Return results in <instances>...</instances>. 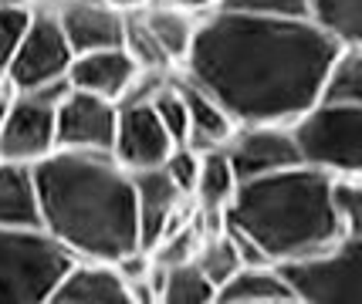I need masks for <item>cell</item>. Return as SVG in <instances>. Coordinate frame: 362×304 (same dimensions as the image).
<instances>
[{"label":"cell","mask_w":362,"mask_h":304,"mask_svg":"<svg viewBox=\"0 0 362 304\" xmlns=\"http://www.w3.org/2000/svg\"><path fill=\"white\" fill-rule=\"evenodd\" d=\"M339 48L308 17L217 7L197 20L183 68L221 102L234 126H288L318 98Z\"/></svg>","instance_id":"obj_1"},{"label":"cell","mask_w":362,"mask_h":304,"mask_svg":"<svg viewBox=\"0 0 362 304\" xmlns=\"http://www.w3.org/2000/svg\"><path fill=\"white\" fill-rule=\"evenodd\" d=\"M34 169L41 226L85 260H115L139 247L132 173L112 152L54 149Z\"/></svg>","instance_id":"obj_2"},{"label":"cell","mask_w":362,"mask_h":304,"mask_svg":"<svg viewBox=\"0 0 362 304\" xmlns=\"http://www.w3.org/2000/svg\"><path fill=\"white\" fill-rule=\"evenodd\" d=\"M332 179L305 162L244 179L223 207V224L254 241L271 264L322 250L346 237L332 209Z\"/></svg>","instance_id":"obj_3"},{"label":"cell","mask_w":362,"mask_h":304,"mask_svg":"<svg viewBox=\"0 0 362 304\" xmlns=\"http://www.w3.org/2000/svg\"><path fill=\"white\" fill-rule=\"evenodd\" d=\"M71 260L45 226H0V304H51Z\"/></svg>","instance_id":"obj_4"},{"label":"cell","mask_w":362,"mask_h":304,"mask_svg":"<svg viewBox=\"0 0 362 304\" xmlns=\"http://www.w3.org/2000/svg\"><path fill=\"white\" fill-rule=\"evenodd\" d=\"M298 162L329 176H362V102L315 98L288 122Z\"/></svg>","instance_id":"obj_5"},{"label":"cell","mask_w":362,"mask_h":304,"mask_svg":"<svg viewBox=\"0 0 362 304\" xmlns=\"http://www.w3.org/2000/svg\"><path fill=\"white\" fill-rule=\"evenodd\" d=\"M295 304H362V233H346L335 243L295 260H281Z\"/></svg>","instance_id":"obj_6"},{"label":"cell","mask_w":362,"mask_h":304,"mask_svg":"<svg viewBox=\"0 0 362 304\" xmlns=\"http://www.w3.org/2000/svg\"><path fill=\"white\" fill-rule=\"evenodd\" d=\"M71 58H75V51L68 44L54 11H34L31 7L28 31L21 37L14 58H11L7 71H4V78L14 85V92H31L37 85L68 78Z\"/></svg>","instance_id":"obj_7"},{"label":"cell","mask_w":362,"mask_h":304,"mask_svg":"<svg viewBox=\"0 0 362 304\" xmlns=\"http://www.w3.org/2000/svg\"><path fill=\"white\" fill-rule=\"evenodd\" d=\"M119 102L71 88L54 105V149L68 152H112Z\"/></svg>","instance_id":"obj_8"},{"label":"cell","mask_w":362,"mask_h":304,"mask_svg":"<svg viewBox=\"0 0 362 304\" xmlns=\"http://www.w3.org/2000/svg\"><path fill=\"white\" fill-rule=\"evenodd\" d=\"M173 139L156 118L149 98H126L119 102L115 118V139H112V159L129 173L156 169L173 152Z\"/></svg>","instance_id":"obj_9"},{"label":"cell","mask_w":362,"mask_h":304,"mask_svg":"<svg viewBox=\"0 0 362 304\" xmlns=\"http://www.w3.org/2000/svg\"><path fill=\"white\" fill-rule=\"evenodd\" d=\"M54 152V105L17 92L0 122V159L34 166Z\"/></svg>","instance_id":"obj_10"},{"label":"cell","mask_w":362,"mask_h":304,"mask_svg":"<svg viewBox=\"0 0 362 304\" xmlns=\"http://www.w3.org/2000/svg\"><path fill=\"white\" fill-rule=\"evenodd\" d=\"M237 183L278 173L298 162V149L291 142L288 126H237L223 142Z\"/></svg>","instance_id":"obj_11"},{"label":"cell","mask_w":362,"mask_h":304,"mask_svg":"<svg viewBox=\"0 0 362 304\" xmlns=\"http://www.w3.org/2000/svg\"><path fill=\"white\" fill-rule=\"evenodd\" d=\"M132 190H136V224H139V247L149 250L153 243L173 230L176 224H183L189 213L183 209L187 196L173 186V179L163 169H142L132 173Z\"/></svg>","instance_id":"obj_12"},{"label":"cell","mask_w":362,"mask_h":304,"mask_svg":"<svg viewBox=\"0 0 362 304\" xmlns=\"http://www.w3.org/2000/svg\"><path fill=\"white\" fill-rule=\"evenodd\" d=\"M54 17H58V24H62V31L75 54L122 44L126 14L115 11L109 0H64L54 11Z\"/></svg>","instance_id":"obj_13"},{"label":"cell","mask_w":362,"mask_h":304,"mask_svg":"<svg viewBox=\"0 0 362 304\" xmlns=\"http://www.w3.org/2000/svg\"><path fill=\"white\" fill-rule=\"evenodd\" d=\"M136 75H139V68H136V61L126 54L122 44L81 51V54H75L71 64H68V85H71V88L88 92V95L112 98V102H122V95L132 88Z\"/></svg>","instance_id":"obj_14"},{"label":"cell","mask_w":362,"mask_h":304,"mask_svg":"<svg viewBox=\"0 0 362 304\" xmlns=\"http://www.w3.org/2000/svg\"><path fill=\"white\" fill-rule=\"evenodd\" d=\"M51 304H129V291L112 260L75 257L51 294Z\"/></svg>","instance_id":"obj_15"},{"label":"cell","mask_w":362,"mask_h":304,"mask_svg":"<svg viewBox=\"0 0 362 304\" xmlns=\"http://www.w3.org/2000/svg\"><path fill=\"white\" fill-rule=\"evenodd\" d=\"M180 95L187 102V139L183 145H189L193 152H210V149H221L230 132H234V118L223 112V105L217 98L204 92L197 81H189L187 75L183 78H173Z\"/></svg>","instance_id":"obj_16"},{"label":"cell","mask_w":362,"mask_h":304,"mask_svg":"<svg viewBox=\"0 0 362 304\" xmlns=\"http://www.w3.org/2000/svg\"><path fill=\"white\" fill-rule=\"evenodd\" d=\"M217 304H295L278 264H240L221 288Z\"/></svg>","instance_id":"obj_17"},{"label":"cell","mask_w":362,"mask_h":304,"mask_svg":"<svg viewBox=\"0 0 362 304\" xmlns=\"http://www.w3.org/2000/svg\"><path fill=\"white\" fill-rule=\"evenodd\" d=\"M0 226H41L34 169L28 162L0 159Z\"/></svg>","instance_id":"obj_18"},{"label":"cell","mask_w":362,"mask_h":304,"mask_svg":"<svg viewBox=\"0 0 362 304\" xmlns=\"http://www.w3.org/2000/svg\"><path fill=\"white\" fill-rule=\"evenodd\" d=\"M149 284L156 291V301L163 304H214L217 288L206 281V274L193 264H170V267H149Z\"/></svg>","instance_id":"obj_19"},{"label":"cell","mask_w":362,"mask_h":304,"mask_svg":"<svg viewBox=\"0 0 362 304\" xmlns=\"http://www.w3.org/2000/svg\"><path fill=\"white\" fill-rule=\"evenodd\" d=\"M142 17H146L153 37L159 41L163 54L170 58V64H183V58H187V51H189V41H193V31H197V14H189V11L176 7L173 0H170V4L146 7Z\"/></svg>","instance_id":"obj_20"},{"label":"cell","mask_w":362,"mask_h":304,"mask_svg":"<svg viewBox=\"0 0 362 304\" xmlns=\"http://www.w3.org/2000/svg\"><path fill=\"white\" fill-rule=\"evenodd\" d=\"M234 190H237V176L230 169V159H227L223 145L221 149H210V152H200V173H197V183H193V193H189V200L197 203V209H217V213H223Z\"/></svg>","instance_id":"obj_21"},{"label":"cell","mask_w":362,"mask_h":304,"mask_svg":"<svg viewBox=\"0 0 362 304\" xmlns=\"http://www.w3.org/2000/svg\"><path fill=\"white\" fill-rule=\"evenodd\" d=\"M305 17L339 44H362V0H305Z\"/></svg>","instance_id":"obj_22"},{"label":"cell","mask_w":362,"mask_h":304,"mask_svg":"<svg viewBox=\"0 0 362 304\" xmlns=\"http://www.w3.org/2000/svg\"><path fill=\"white\" fill-rule=\"evenodd\" d=\"M318 98L325 102H362V44H342L332 58Z\"/></svg>","instance_id":"obj_23"},{"label":"cell","mask_w":362,"mask_h":304,"mask_svg":"<svg viewBox=\"0 0 362 304\" xmlns=\"http://www.w3.org/2000/svg\"><path fill=\"white\" fill-rule=\"evenodd\" d=\"M122 48H126V54L136 61V68H139L142 75H163V71L170 68V58L163 54L159 41L153 37V31H149V24H146V17H142V7L126 14V24H122Z\"/></svg>","instance_id":"obj_24"},{"label":"cell","mask_w":362,"mask_h":304,"mask_svg":"<svg viewBox=\"0 0 362 304\" xmlns=\"http://www.w3.org/2000/svg\"><path fill=\"white\" fill-rule=\"evenodd\" d=\"M193 264L206 274V281L214 288H221L223 281L240 267V257H237V247L230 241V233H227V226H221L217 233H206L200 247H197V254H193Z\"/></svg>","instance_id":"obj_25"},{"label":"cell","mask_w":362,"mask_h":304,"mask_svg":"<svg viewBox=\"0 0 362 304\" xmlns=\"http://www.w3.org/2000/svg\"><path fill=\"white\" fill-rule=\"evenodd\" d=\"M362 176L332 179V209L342 233H362Z\"/></svg>","instance_id":"obj_26"},{"label":"cell","mask_w":362,"mask_h":304,"mask_svg":"<svg viewBox=\"0 0 362 304\" xmlns=\"http://www.w3.org/2000/svg\"><path fill=\"white\" fill-rule=\"evenodd\" d=\"M28 20H31V7H0V78L28 31Z\"/></svg>","instance_id":"obj_27"},{"label":"cell","mask_w":362,"mask_h":304,"mask_svg":"<svg viewBox=\"0 0 362 304\" xmlns=\"http://www.w3.org/2000/svg\"><path fill=\"white\" fill-rule=\"evenodd\" d=\"M159 169L173 179V186L189 200L193 183H197V173H200V152H193L189 145L180 142V145H173V152L163 159V166H159Z\"/></svg>","instance_id":"obj_28"},{"label":"cell","mask_w":362,"mask_h":304,"mask_svg":"<svg viewBox=\"0 0 362 304\" xmlns=\"http://www.w3.org/2000/svg\"><path fill=\"white\" fill-rule=\"evenodd\" d=\"M221 7L257 17H305V0H221Z\"/></svg>","instance_id":"obj_29"},{"label":"cell","mask_w":362,"mask_h":304,"mask_svg":"<svg viewBox=\"0 0 362 304\" xmlns=\"http://www.w3.org/2000/svg\"><path fill=\"white\" fill-rule=\"evenodd\" d=\"M176 7H183V11H189V14H210V11H217L221 7V0H173Z\"/></svg>","instance_id":"obj_30"},{"label":"cell","mask_w":362,"mask_h":304,"mask_svg":"<svg viewBox=\"0 0 362 304\" xmlns=\"http://www.w3.org/2000/svg\"><path fill=\"white\" fill-rule=\"evenodd\" d=\"M14 85L7 78H0V122H4V115H7V109H11V102H14Z\"/></svg>","instance_id":"obj_31"},{"label":"cell","mask_w":362,"mask_h":304,"mask_svg":"<svg viewBox=\"0 0 362 304\" xmlns=\"http://www.w3.org/2000/svg\"><path fill=\"white\" fill-rule=\"evenodd\" d=\"M112 7H115V11H122V14H129V11H139L142 4H146V0H109Z\"/></svg>","instance_id":"obj_32"},{"label":"cell","mask_w":362,"mask_h":304,"mask_svg":"<svg viewBox=\"0 0 362 304\" xmlns=\"http://www.w3.org/2000/svg\"><path fill=\"white\" fill-rule=\"evenodd\" d=\"M28 4H37V11H58L64 0H28Z\"/></svg>","instance_id":"obj_33"},{"label":"cell","mask_w":362,"mask_h":304,"mask_svg":"<svg viewBox=\"0 0 362 304\" xmlns=\"http://www.w3.org/2000/svg\"><path fill=\"white\" fill-rule=\"evenodd\" d=\"M0 7H31L28 0H0Z\"/></svg>","instance_id":"obj_34"}]
</instances>
